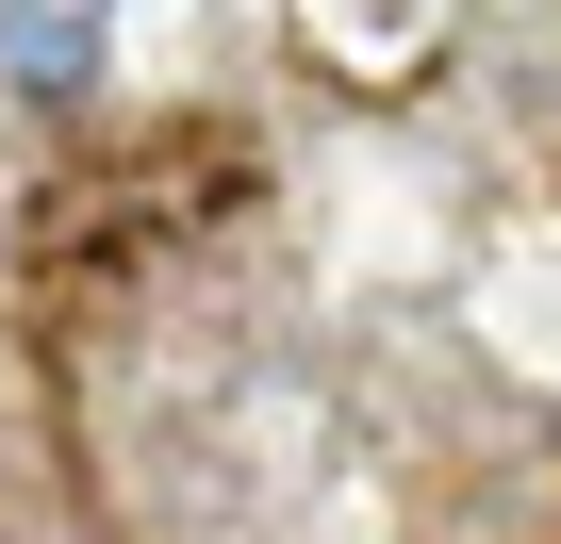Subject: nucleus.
Instances as JSON below:
<instances>
[{
    "instance_id": "obj_1",
    "label": "nucleus",
    "mask_w": 561,
    "mask_h": 544,
    "mask_svg": "<svg viewBox=\"0 0 561 544\" xmlns=\"http://www.w3.org/2000/svg\"><path fill=\"white\" fill-rule=\"evenodd\" d=\"M116 50V0H0V83H34V100H67L83 67Z\"/></svg>"
}]
</instances>
